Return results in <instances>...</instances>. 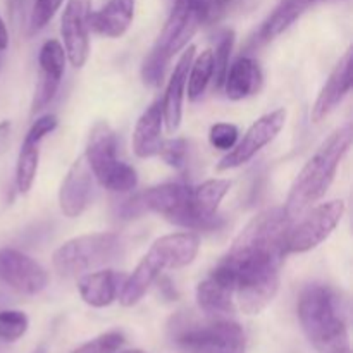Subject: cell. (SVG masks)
<instances>
[{
    "instance_id": "1",
    "label": "cell",
    "mask_w": 353,
    "mask_h": 353,
    "mask_svg": "<svg viewBox=\"0 0 353 353\" xmlns=\"http://www.w3.org/2000/svg\"><path fill=\"white\" fill-rule=\"evenodd\" d=\"M352 138V124L347 123L333 131L327 140H324L323 145L317 148L316 154L307 161L293 181L288 199L283 207L288 219L293 221L302 216L307 209L314 207V203L326 195L331 183L334 181L338 165L350 150Z\"/></svg>"
},
{
    "instance_id": "2",
    "label": "cell",
    "mask_w": 353,
    "mask_h": 353,
    "mask_svg": "<svg viewBox=\"0 0 353 353\" xmlns=\"http://www.w3.org/2000/svg\"><path fill=\"white\" fill-rule=\"evenodd\" d=\"M199 250L200 236L192 231L165 234L155 240L140 264L124 279L117 295L121 305H137L162 272L190 265L195 261Z\"/></svg>"
},
{
    "instance_id": "3",
    "label": "cell",
    "mask_w": 353,
    "mask_h": 353,
    "mask_svg": "<svg viewBox=\"0 0 353 353\" xmlns=\"http://www.w3.org/2000/svg\"><path fill=\"white\" fill-rule=\"evenodd\" d=\"M299 321L316 350L348 338L347 309L336 290L326 285L305 286L296 303Z\"/></svg>"
},
{
    "instance_id": "4",
    "label": "cell",
    "mask_w": 353,
    "mask_h": 353,
    "mask_svg": "<svg viewBox=\"0 0 353 353\" xmlns=\"http://www.w3.org/2000/svg\"><path fill=\"white\" fill-rule=\"evenodd\" d=\"M124 241L117 233H88L62 243L52 255L54 269L64 278H78L117 261Z\"/></svg>"
},
{
    "instance_id": "5",
    "label": "cell",
    "mask_w": 353,
    "mask_h": 353,
    "mask_svg": "<svg viewBox=\"0 0 353 353\" xmlns=\"http://www.w3.org/2000/svg\"><path fill=\"white\" fill-rule=\"evenodd\" d=\"M202 26L199 14L190 0H176L171 16L165 21L157 41L147 55L141 68V76L147 85H159L169 61L188 45L193 34Z\"/></svg>"
},
{
    "instance_id": "6",
    "label": "cell",
    "mask_w": 353,
    "mask_h": 353,
    "mask_svg": "<svg viewBox=\"0 0 353 353\" xmlns=\"http://www.w3.org/2000/svg\"><path fill=\"white\" fill-rule=\"evenodd\" d=\"M85 159L92 174L109 192L126 193L137 188V171L117 157L116 133L105 121H99L90 131Z\"/></svg>"
},
{
    "instance_id": "7",
    "label": "cell",
    "mask_w": 353,
    "mask_h": 353,
    "mask_svg": "<svg viewBox=\"0 0 353 353\" xmlns=\"http://www.w3.org/2000/svg\"><path fill=\"white\" fill-rule=\"evenodd\" d=\"M174 343L195 353H243L245 333L228 317L183 321L176 326Z\"/></svg>"
},
{
    "instance_id": "8",
    "label": "cell",
    "mask_w": 353,
    "mask_h": 353,
    "mask_svg": "<svg viewBox=\"0 0 353 353\" xmlns=\"http://www.w3.org/2000/svg\"><path fill=\"white\" fill-rule=\"evenodd\" d=\"M345 214L343 200H331L307 209L302 216L290 223L285 240V250L288 254H305L319 247L330 234L336 230Z\"/></svg>"
},
{
    "instance_id": "9",
    "label": "cell",
    "mask_w": 353,
    "mask_h": 353,
    "mask_svg": "<svg viewBox=\"0 0 353 353\" xmlns=\"http://www.w3.org/2000/svg\"><path fill=\"white\" fill-rule=\"evenodd\" d=\"M137 205L161 214L176 226L199 231V223L192 210V186L183 183H165L141 193Z\"/></svg>"
},
{
    "instance_id": "10",
    "label": "cell",
    "mask_w": 353,
    "mask_h": 353,
    "mask_svg": "<svg viewBox=\"0 0 353 353\" xmlns=\"http://www.w3.org/2000/svg\"><path fill=\"white\" fill-rule=\"evenodd\" d=\"M286 123V110L278 109L265 116L259 117L254 124L247 130L240 141H236L233 148L224 155L217 164V171H230V169L240 168L255 157L265 145L271 143Z\"/></svg>"
},
{
    "instance_id": "11",
    "label": "cell",
    "mask_w": 353,
    "mask_h": 353,
    "mask_svg": "<svg viewBox=\"0 0 353 353\" xmlns=\"http://www.w3.org/2000/svg\"><path fill=\"white\" fill-rule=\"evenodd\" d=\"M90 16L92 0H68L61 19V37L68 61L83 68L90 54Z\"/></svg>"
},
{
    "instance_id": "12",
    "label": "cell",
    "mask_w": 353,
    "mask_h": 353,
    "mask_svg": "<svg viewBox=\"0 0 353 353\" xmlns=\"http://www.w3.org/2000/svg\"><path fill=\"white\" fill-rule=\"evenodd\" d=\"M0 281L23 295H38L48 285V274L37 261L16 248H0Z\"/></svg>"
},
{
    "instance_id": "13",
    "label": "cell",
    "mask_w": 353,
    "mask_h": 353,
    "mask_svg": "<svg viewBox=\"0 0 353 353\" xmlns=\"http://www.w3.org/2000/svg\"><path fill=\"white\" fill-rule=\"evenodd\" d=\"M65 61H68V55L59 40H47L41 45L40 55H38L40 76H38V86L34 90L33 105H31L33 114L40 112L54 100L61 86L62 76H64Z\"/></svg>"
},
{
    "instance_id": "14",
    "label": "cell",
    "mask_w": 353,
    "mask_h": 353,
    "mask_svg": "<svg viewBox=\"0 0 353 353\" xmlns=\"http://www.w3.org/2000/svg\"><path fill=\"white\" fill-rule=\"evenodd\" d=\"M196 303L209 317H228L234 312V279L224 265H217L199 283Z\"/></svg>"
},
{
    "instance_id": "15",
    "label": "cell",
    "mask_w": 353,
    "mask_h": 353,
    "mask_svg": "<svg viewBox=\"0 0 353 353\" xmlns=\"http://www.w3.org/2000/svg\"><path fill=\"white\" fill-rule=\"evenodd\" d=\"M92 169L83 155L72 162L68 174L62 179L61 188H59V207L65 217L74 219L85 212L90 202V195H92Z\"/></svg>"
},
{
    "instance_id": "16",
    "label": "cell",
    "mask_w": 353,
    "mask_h": 353,
    "mask_svg": "<svg viewBox=\"0 0 353 353\" xmlns=\"http://www.w3.org/2000/svg\"><path fill=\"white\" fill-rule=\"evenodd\" d=\"M352 65H353V52L352 48H348L345 52L343 57L340 59L334 69L331 71L330 78L324 83L323 90L317 95L316 103L312 107V117L314 123H321L323 119H326L341 102H343L345 97L350 93L352 90Z\"/></svg>"
},
{
    "instance_id": "17",
    "label": "cell",
    "mask_w": 353,
    "mask_h": 353,
    "mask_svg": "<svg viewBox=\"0 0 353 353\" xmlns=\"http://www.w3.org/2000/svg\"><path fill=\"white\" fill-rule=\"evenodd\" d=\"M195 45H190L185 48V52L179 57L178 64L174 65L171 79L165 88L164 99L161 100L162 105V117H164V124L168 128V133H176L181 126L183 119V100H185V90L186 81H188L190 65H192L193 57H195Z\"/></svg>"
},
{
    "instance_id": "18",
    "label": "cell",
    "mask_w": 353,
    "mask_h": 353,
    "mask_svg": "<svg viewBox=\"0 0 353 353\" xmlns=\"http://www.w3.org/2000/svg\"><path fill=\"white\" fill-rule=\"evenodd\" d=\"M230 188L231 181L217 178L207 179L192 188V210L199 223V231H212L223 226L224 219L217 216V209Z\"/></svg>"
},
{
    "instance_id": "19",
    "label": "cell",
    "mask_w": 353,
    "mask_h": 353,
    "mask_svg": "<svg viewBox=\"0 0 353 353\" xmlns=\"http://www.w3.org/2000/svg\"><path fill=\"white\" fill-rule=\"evenodd\" d=\"M124 279H126V276L110 271V269L86 272V274L79 276L78 279L79 295H81L83 302L88 303L90 307L103 309V307H109L110 303L116 302Z\"/></svg>"
},
{
    "instance_id": "20",
    "label": "cell",
    "mask_w": 353,
    "mask_h": 353,
    "mask_svg": "<svg viewBox=\"0 0 353 353\" xmlns=\"http://www.w3.org/2000/svg\"><path fill=\"white\" fill-rule=\"evenodd\" d=\"M134 17V0H107L90 16V30L105 38H119L130 30Z\"/></svg>"
},
{
    "instance_id": "21",
    "label": "cell",
    "mask_w": 353,
    "mask_h": 353,
    "mask_svg": "<svg viewBox=\"0 0 353 353\" xmlns=\"http://www.w3.org/2000/svg\"><path fill=\"white\" fill-rule=\"evenodd\" d=\"M162 105L161 100L154 102L137 121L133 131V152L140 159H150L159 155L162 145Z\"/></svg>"
},
{
    "instance_id": "22",
    "label": "cell",
    "mask_w": 353,
    "mask_h": 353,
    "mask_svg": "<svg viewBox=\"0 0 353 353\" xmlns=\"http://www.w3.org/2000/svg\"><path fill=\"white\" fill-rule=\"evenodd\" d=\"M262 69L252 57H240L228 68L224 79V92L230 100H243L255 95L262 86Z\"/></svg>"
},
{
    "instance_id": "23",
    "label": "cell",
    "mask_w": 353,
    "mask_h": 353,
    "mask_svg": "<svg viewBox=\"0 0 353 353\" xmlns=\"http://www.w3.org/2000/svg\"><path fill=\"white\" fill-rule=\"evenodd\" d=\"M323 2H330V0H281L259 28L255 40L259 43L274 40L276 37L285 33L290 26H293L310 7Z\"/></svg>"
},
{
    "instance_id": "24",
    "label": "cell",
    "mask_w": 353,
    "mask_h": 353,
    "mask_svg": "<svg viewBox=\"0 0 353 353\" xmlns=\"http://www.w3.org/2000/svg\"><path fill=\"white\" fill-rule=\"evenodd\" d=\"M40 140L26 133L16 164V186L19 193H28L33 186L40 161Z\"/></svg>"
},
{
    "instance_id": "25",
    "label": "cell",
    "mask_w": 353,
    "mask_h": 353,
    "mask_svg": "<svg viewBox=\"0 0 353 353\" xmlns=\"http://www.w3.org/2000/svg\"><path fill=\"white\" fill-rule=\"evenodd\" d=\"M212 72H214V59H212V50L207 48L202 54L193 57L192 65H190L188 72V99L196 100L199 97L203 95V92L207 90L209 83L212 81Z\"/></svg>"
},
{
    "instance_id": "26",
    "label": "cell",
    "mask_w": 353,
    "mask_h": 353,
    "mask_svg": "<svg viewBox=\"0 0 353 353\" xmlns=\"http://www.w3.org/2000/svg\"><path fill=\"white\" fill-rule=\"evenodd\" d=\"M202 26L219 23L236 7L238 0H190Z\"/></svg>"
},
{
    "instance_id": "27",
    "label": "cell",
    "mask_w": 353,
    "mask_h": 353,
    "mask_svg": "<svg viewBox=\"0 0 353 353\" xmlns=\"http://www.w3.org/2000/svg\"><path fill=\"white\" fill-rule=\"evenodd\" d=\"M234 45V33L233 31H224L221 34L219 41H217L216 52L212 50V59H214V72H212V81L216 83V88L221 90L224 85V79H226L228 68H230V57L231 52H233Z\"/></svg>"
},
{
    "instance_id": "28",
    "label": "cell",
    "mask_w": 353,
    "mask_h": 353,
    "mask_svg": "<svg viewBox=\"0 0 353 353\" xmlns=\"http://www.w3.org/2000/svg\"><path fill=\"white\" fill-rule=\"evenodd\" d=\"M30 319L23 310H2L0 312V341L14 343L26 334Z\"/></svg>"
},
{
    "instance_id": "29",
    "label": "cell",
    "mask_w": 353,
    "mask_h": 353,
    "mask_svg": "<svg viewBox=\"0 0 353 353\" xmlns=\"http://www.w3.org/2000/svg\"><path fill=\"white\" fill-rule=\"evenodd\" d=\"M124 334L121 331H107V333L99 334L93 340L79 345L76 350L71 353H117L124 345Z\"/></svg>"
},
{
    "instance_id": "30",
    "label": "cell",
    "mask_w": 353,
    "mask_h": 353,
    "mask_svg": "<svg viewBox=\"0 0 353 353\" xmlns=\"http://www.w3.org/2000/svg\"><path fill=\"white\" fill-rule=\"evenodd\" d=\"M186 154H188V143L185 138H171V140L162 141L161 155L162 161L172 169H183L186 165Z\"/></svg>"
},
{
    "instance_id": "31",
    "label": "cell",
    "mask_w": 353,
    "mask_h": 353,
    "mask_svg": "<svg viewBox=\"0 0 353 353\" xmlns=\"http://www.w3.org/2000/svg\"><path fill=\"white\" fill-rule=\"evenodd\" d=\"M62 2L64 0H34V6L30 17L31 33H37V31L43 30L50 23L52 17L55 16V12L61 9Z\"/></svg>"
},
{
    "instance_id": "32",
    "label": "cell",
    "mask_w": 353,
    "mask_h": 353,
    "mask_svg": "<svg viewBox=\"0 0 353 353\" xmlns=\"http://www.w3.org/2000/svg\"><path fill=\"white\" fill-rule=\"evenodd\" d=\"M238 137H240V131L231 123H217L209 131L210 145L224 152H230L236 145Z\"/></svg>"
},
{
    "instance_id": "33",
    "label": "cell",
    "mask_w": 353,
    "mask_h": 353,
    "mask_svg": "<svg viewBox=\"0 0 353 353\" xmlns=\"http://www.w3.org/2000/svg\"><path fill=\"white\" fill-rule=\"evenodd\" d=\"M10 131H12V124L10 121H0V155L7 150L10 143Z\"/></svg>"
},
{
    "instance_id": "34",
    "label": "cell",
    "mask_w": 353,
    "mask_h": 353,
    "mask_svg": "<svg viewBox=\"0 0 353 353\" xmlns=\"http://www.w3.org/2000/svg\"><path fill=\"white\" fill-rule=\"evenodd\" d=\"M319 353H352L350 341H348V338H345V340H340V341H334V343L327 345V347H324L323 350H319Z\"/></svg>"
},
{
    "instance_id": "35",
    "label": "cell",
    "mask_w": 353,
    "mask_h": 353,
    "mask_svg": "<svg viewBox=\"0 0 353 353\" xmlns=\"http://www.w3.org/2000/svg\"><path fill=\"white\" fill-rule=\"evenodd\" d=\"M9 47V31H7L6 23L0 17V62H2V54L7 50Z\"/></svg>"
},
{
    "instance_id": "36",
    "label": "cell",
    "mask_w": 353,
    "mask_h": 353,
    "mask_svg": "<svg viewBox=\"0 0 353 353\" xmlns=\"http://www.w3.org/2000/svg\"><path fill=\"white\" fill-rule=\"evenodd\" d=\"M117 353H147L145 350H138V348H131V350H123V352H117Z\"/></svg>"
},
{
    "instance_id": "37",
    "label": "cell",
    "mask_w": 353,
    "mask_h": 353,
    "mask_svg": "<svg viewBox=\"0 0 353 353\" xmlns=\"http://www.w3.org/2000/svg\"><path fill=\"white\" fill-rule=\"evenodd\" d=\"M38 353H45V352H43V350H40V352H38Z\"/></svg>"
}]
</instances>
